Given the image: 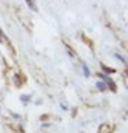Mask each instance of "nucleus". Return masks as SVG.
I'll list each match as a JSON object with an SVG mask.
<instances>
[{
  "instance_id": "1",
  "label": "nucleus",
  "mask_w": 128,
  "mask_h": 133,
  "mask_svg": "<svg viewBox=\"0 0 128 133\" xmlns=\"http://www.w3.org/2000/svg\"><path fill=\"white\" fill-rule=\"evenodd\" d=\"M96 88H98V89H99V91H102V92H105L107 87H106V84L103 82V81H98V82H96Z\"/></svg>"
},
{
  "instance_id": "2",
  "label": "nucleus",
  "mask_w": 128,
  "mask_h": 133,
  "mask_svg": "<svg viewBox=\"0 0 128 133\" xmlns=\"http://www.w3.org/2000/svg\"><path fill=\"white\" fill-rule=\"evenodd\" d=\"M83 74H84V77L91 76V71H90V69H88V66L86 65V63H83Z\"/></svg>"
},
{
  "instance_id": "3",
  "label": "nucleus",
  "mask_w": 128,
  "mask_h": 133,
  "mask_svg": "<svg viewBox=\"0 0 128 133\" xmlns=\"http://www.w3.org/2000/svg\"><path fill=\"white\" fill-rule=\"evenodd\" d=\"M101 67L103 69V71L105 73H110V74H113V73H116V70L114 69H110V67H107V66H105L103 63H101Z\"/></svg>"
},
{
  "instance_id": "4",
  "label": "nucleus",
  "mask_w": 128,
  "mask_h": 133,
  "mask_svg": "<svg viewBox=\"0 0 128 133\" xmlns=\"http://www.w3.org/2000/svg\"><path fill=\"white\" fill-rule=\"evenodd\" d=\"M105 84H107V85H109V87L112 88V91H113V92H116V91H117V87H116V84L112 81V78H109V80H107Z\"/></svg>"
},
{
  "instance_id": "5",
  "label": "nucleus",
  "mask_w": 128,
  "mask_h": 133,
  "mask_svg": "<svg viewBox=\"0 0 128 133\" xmlns=\"http://www.w3.org/2000/svg\"><path fill=\"white\" fill-rule=\"evenodd\" d=\"M25 2H26L28 7L31 8V10H33V11H37V8H36V6H34V3L32 2V0H25Z\"/></svg>"
},
{
  "instance_id": "6",
  "label": "nucleus",
  "mask_w": 128,
  "mask_h": 133,
  "mask_svg": "<svg viewBox=\"0 0 128 133\" xmlns=\"http://www.w3.org/2000/svg\"><path fill=\"white\" fill-rule=\"evenodd\" d=\"M23 103H28V102H31V96L29 95H21V97H19Z\"/></svg>"
},
{
  "instance_id": "7",
  "label": "nucleus",
  "mask_w": 128,
  "mask_h": 133,
  "mask_svg": "<svg viewBox=\"0 0 128 133\" xmlns=\"http://www.w3.org/2000/svg\"><path fill=\"white\" fill-rule=\"evenodd\" d=\"M116 58H117V59H120V61H123V62H124V63H125V59H124V58H123V56H120V55H116Z\"/></svg>"
}]
</instances>
